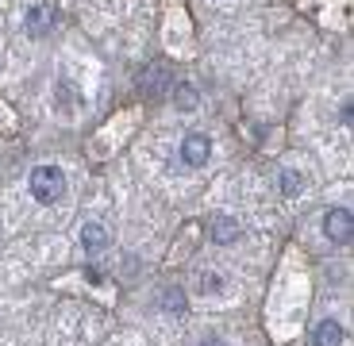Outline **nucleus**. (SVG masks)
Segmentation results:
<instances>
[{"instance_id":"1","label":"nucleus","mask_w":354,"mask_h":346,"mask_svg":"<svg viewBox=\"0 0 354 346\" xmlns=\"http://www.w3.org/2000/svg\"><path fill=\"white\" fill-rule=\"evenodd\" d=\"M31 196L46 208L58 204L66 196V173L58 166H35L31 169Z\"/></svg>"},{"instance_id":"2","label":"nucleus","mask_w":354,"mask_h":346,"mask_svg":"<svg viewBox=\"0 0 354 346\" xmlns=\"http://www.w3.org/2000/svg\"><path fill=\"white\" fill-rule=\"evenodd\" d=\"M54 19H58V12H54V4H46V0H35L31 8L24 12V27H27V35H50L54 31Z\"/></svg>"},{"instance_id":"3","label":"nucleus","mask_w":354,"mask_h":346,"mask_svg":"<svg viewBox=\"0 0 354 346\" xmlns=\"http://www.w3.org/2000/svg\"><path fill=\"white\" fill-rule=\"evenodd\" d=\"M324 235H328L331 242H339V247H346V242L354 239V215L346 212V208L324 212Z\"/></svg>"},{"instance_id":"4","label":"nucleus","mask_w":354,"mask_h":346,"mask_svg":"<svg viewBox=\"0 0 354 346\" xmlns=\"http://www.w3.org/2000/svg\"><path fill=\"white\" fill-rule=\"evenodd\" d=\"M208 158H212V139L201 131L185 135V142H181V162L196 169V166H208Z\"/></svg>"},{"instance_id":"5","label":"nucleus","mask_w":354,"mask_h":346,"mask_svg":"<svg viewBox=\"0 0 354 346\" xmlns=\"http://www.w3.org/2000/svg\"><path fill=\"white\" fill-rule=\"evenodd\" d=\"M108 242H112V235H108L104 223H85V227H81V250H85V254H100Z\"/></svg>"},{"instance_id":"6","label":"nucleus","mask_w":354,"mask_h":346,"mask_svg":"<svg viewBox=\"0 0 354 346\" xmlns=\"http://www.w3.org/2000/svg\"><path fill=\"white\" fill-rule=\"evenodd\" d=\"M312 346H343V323L319 320V327L312 331Z\"/></svg>"},{"instance_id":"7","label":"nucleus","mask_w":354,"mask_h":346,"mask_svg":"<svg viewBox=\"0 0 354 346\" xmlns=\"http://www.w3.org/2000/svg\"><path fill=\"white\" fill-rule=\"evenodd\" d=\"M208 235H212V242L227 247V242H235V239H239V223L231 220V215H216V220L208 223Z\"/></svg>"},{"instance_id":"8","label":"nucleus","mask_w":354,"mask_h":346,"mask_svg":"<svg viewBox=\"0 0 354 346\" xmlns=\"http://www.w3.org/2000/svg\"><path fill=\"white\" fill-rule=\"evenodd\" d=\"M174 100L181 112H196V104H201V97H196V89L189 85V81H177L174 85Z\"/></svg>"},{"instance_id":"9","label":"nucleus","mask_w":354,"mask_h":346,"mask_svg":"<svg viewBox=\"0 0 354 346\" xmlns=\"http://www.w3.org/2000/svg\"><path fill=\"white\" fill-rule=\"evenodd\" d=\"M301 193H304V173L285 166L281 169V196H301Z\"/></svg>"},{"instance_id":"10","label":"nucleus","mask_w":354,"mask_h":346,"mask_svg":"<svg viewBox=\"0 0 354 346\" xmlns=\"http://www.w3.org/2000/svg\"><path fill=\"white\" fill-rule=\"evenodd\" d=\"M196 285H201V293L208 296V293H220L223 289V277L212 273V269H201V273H196Z\"/></svg>"},{"instance_id":"11","label":"nucleus","mask_w":354,"mask_h":346,"mask_svg":"<svg viewBox=\"0 0 354 346\" xmlns=\"http://www.w3.org/2000/svg\"><path fill=\"white\" fill-rule=\"evenodd\" d=\"M162 308L166 311H185V293H181V289H166V293H162Z\"/></svg>"},{"instance_id":"12","label":"nucleus","mask_w":354,"mask_h":346,"mask_svg":"<svg viewBox=\"0 0 354 346\" xmlns=\"http://www.w3.org/2000/svg\"><path fill=\"white\" fill-rule=\"evenodd\" d=\"M201 346H227V343H223V338H216V335H204Z\"/></svg>"}]
</instances>
